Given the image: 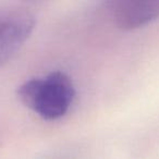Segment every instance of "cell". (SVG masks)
Returning <instances> with one entry per match:
<instances>
[{"label": "cell", "instance_id": "obj_1", "mask_svg": "<svg viewBox=\"0 0 159 159\" xmlns=\"http://www.w3.org/2000/svg\"><path fill=\"white\" fill-rule=\"evenodd\" d=\"M21 102L46 120L61 118L69 110L75 96L71 79L56 71L42 79H31L19 87Z\"/></svg>", "mask_w": 159, "mask_h": 159}, {"label": "cell", "instance_id": "obj_2", "mask_svg": "<svg viewBox=\"0 0 159 159\" xmlns=\"http://www.w3.org/2000/svg\"><path fill=\"white\" fill-rule=\"evenodd\" d=\"M35 24V16L24 7L0 10V66L23 46Z\"/></svg>", "mask_w": 159, "mask_h": 159}, {"label": "cell", "instance_id": "obj_3", "mask_svg": "<svg viewBox=\"0 0 159 159\" xmlns=\"http://www.w3.org/2000/svg\"><path fill=\"white\" fill-rule=\"evenodd\" d=\"M111 18L122 30H134L159 18V0H119L108 3Z\"/></svg>", "mask_w": 159, "mask_h": 159}]
</instances>
